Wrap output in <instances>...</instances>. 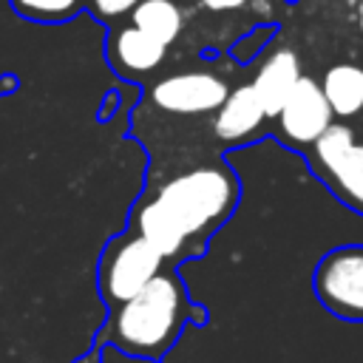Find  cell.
<instances>
[{
	"label": "cell",
	"instance_id": "18",
	"mask_svg": "<svg viewBox=\"0 0 363 363\" xmlns=\"http://www.w3.org/2000/svg\"><path fill=\"white\" fill-rule=\"evenodd\" d=\"M77 363H99V352L94 349V352H91L88 357H82V360H77Z\"/></svg>",
	"mask_w": 363,
	"mask_h": 363
},
{
	"label": "cell",
	"instance_id": "8",
	"mask_svg": "<svg viewBox=\"0 0 363 363\" xmlns=\"http://www.w3.org/2000/svg\"><path fill=\"white\" fill-rule=\"evenodd\" d=\"M164 57H167V45L153 40L150 34L139 31L130 23H125L108 34V62L125 79H133V82L147 79L150 74H156L162 68Z\"/></svg>",
	"mask_w": 363,
	"mask_h": 363
},
{
	"label": "cell",
	"instance_id": "17",
	"mask_svg": "<svg viewBox=\"0 0 363 363\" xmlns=\"http://www.w3.org/2000/svg\"><path fill=\"white\" fill-rule=\"evenodd\" d=\"M3 79H6V82H0V94H3L6 88H14V85H17V82H14L17 77H3Z\"/></svg>",
	"mask_w": 363,
	"mask_h": 363
},
{
	"label": "cell",
	"instance_id": "15",
	"mask_svg": "<svg viewBox=\"0 0 363 363\" xmlns=\"http://www.w3.org/2000/svg\"><path fill=\"white\" fill-rule=\"evenodd\" d=\"M269 31H272V28H258V31H252L250 37L238 40V43H235V48H233V57H235V60H241V62L252 60V57L258 54V48L269 40Z\"/></svg>",
	"mask_w": 363,
	"mask_h": 363
},
{
	"label": "cell",
	"instance_id": "14",
	"mask_svg": "<svg viewBox=\"0 0 363 363\" xmlns=\"http://www.w3.org/2000/svg\"><path fill=\"white\" fill-rule=\"evenodd\" d=\"M139 3L142 0H85V9L102 23H116L122 17H130Z\"/></svg>",
	"mask_w": 363,
	"mask_h": 363
},
{
	"label": "cell",
	"instance_id": "2",
	"mask_svg": "<svg viewBox=\"0 0 363 363\" xmlns=\"http://www.w3.org/2000/svg\"><path fill=\"white\" fill-rule=\"evenodd\" d=\"M187 320L201 323L204 312L187 298L179 272L164 267L133 298L111 309L96 343H113L125 354L159 360L179 340Z\"/></svg>",
	"mask_w": 363,
	"mask_h": 363
},
{
	"label": "cell",
	"instance_id": "16",
	"mask_svg": "<svg viewBox=\"0 0 363 363\" xmlns=\"http://www.w3.org/2000/svg\"><path fill=\"white\" fill-rule=\"evenodd\" d=\"M199 9L213 11V14H227V11H241L247 9L252 0H193Z\"/></svg>",
	"mask_w": 363,
	"mask_h": 363
},
{
	"label": "cell",
	"instance_id": "10",
	"mask_svg": "<svg viewBox=\"0 0 363 363\" xmlns=\"http://www.w3.org/2000/svg\"><path fill=\"white\" fill-rule=\"evenodd\" d=\"M303 77L301 71V60L289 45L275 48L258 68V74L252 77V91L267 113V119H275L278 111L284 108L286 96L292 94V88L298 85V79Z\"/></svg>",
	"mask_w": 363,
	"mask_h": 363
},
{
	"label": "cell",
	"instance_id": "3",
	"mask_svg": "<svg viewBox=\"0 0 363 363\" xmlns=\"http://www.w3.org/2000/svg\"><path fill=\"white\" fill-rule=\"evenodd\" d=\"M162 252L133 230H125L108 241L99 255L96 284L108 309H116L128 298H133L145 284H150L164 269Z\"/></svg>",
	"mask_w": 363,
	"mask_h": 363
},
{
	"label": "cell",
	"instance_id": "4",
	"mask_svg": "<svg viewBox=\"0 0 363 363\" xmlns=\"http://www.w3.org/2000/svg\"><path fill=\"white\" fill-rule=\"evenodd\" d=\"M306 153L312 173L329 187V193L363 216V139L352 125L332 122Z\"/></svg>",
	"mask_w": 363,
	"mask_h": 363
},
{
	"label": "cell",
	"instance_id": "19",
	"mask_svg": "<svg viewBox=\"0 0 363 363\" xmlns=\"http://www.w3.org/2000/svg\"><path fill=\"white\" fill-rule=\"evenodd\" d=\"M357 26H360V34H363V0L357 3Z\"/></svg>",
	"mask_w": 363,
	"mask_h": 363
},
{
	"label": "cell",
	"instance_id": "7",
	"mask_svg": "<svg viewBox=\"0 0 363 363\" xmlns=\"http://www.w3.org/2000/svg\"><path fill=\"white\" fill-rule=\"evenodd\" d=\"M335 122L332 108L320 91V82L315 77H301L292 94L286 96L284 108L275 116V130L278 136L292 147L306 153Z\"/></svg>",
	"mask_w": 363,
	"mask_h": 363
},
{
	"label": "cell",
	"instance_id": "1",
	"mask_svg": "<svg viewBox=\"0 0 363 363\" xmlns=\"http://www.w3.org/2000/svg\"><path fill=\"white\" fill-rule=\"evenodd\" d=\"M241 184L224 162H207L167 176L133 207L130 230L147 238L164 261L201 252L207 238L233 216Z\"/></svg>",
	"mask_w": 363,
	"mask_h": 363
},
{
	"label": "cell",
	"instance_id": "9",
	"mask_svg": "<svg viewBox=\"0 0 363 363\" xmlns=\"http://www.w3.org/2000/svg\"><path fill=\"white\" fill-rule=\"evenodd\" d=\"M267 122V113L252 91V85H238L230 88L227 99L221 102V108L213 113V136L221 145H241L247 139H252Z\"/></svg>",
	"mask_w": 363,
	"mask_h": 363
},
{
	"label": "cell",
	"instance_id": "6",
	"mask_svg": "<svg viewBox=\"0 0 363 363\" xmlns=\"http://www.w3.org/2000/svg\"><path fill=\"white\" fill-rule=\"evenodd\" d=\"M227 94H230V82L224 74L210 68H190L159 77L150 85L147 96L164 113L201 116V113H216L227 99Z\"/></svg>",
	"mask_w": 363,
	"mask_h": 363
},
{
	"label": "cell",
	"instance_id": "20",
	"mask_svg": "<svg viewBox=\"0 0 363 363\" xmlns=\"http://www.w3.org/2000/svg\"><path fill=\"white\" fill-rule=\"evenodd\" d=\"M329 3H343V6H357L360 0H329Z\"/></svg>",
	"mask_w": 363,
	"mask_h": 363
},
{
	"label": "cell",
	"instance_id": "13",
	"mask_svg": "<svg viewBox=\"0 0 363 363\" xmlns=\"http://www.w3.org/2000/svg\"><path fill=\"white\" fill-rule=\"evenodd\" d=\"M9 6L31 23H65L85 9V0H9Z\"/></svg>",
	"mask_w": 363,
	"mask_h": 363
},
{
	"label": "cell",
	"instance_id": "11",
	"mask_svg": "<svg viewBox=\"0 0 363 363\" xmlns=\"http://www.w3.org/2000/svg\"><path fill=\"white\" fill-rule=\"evenodd\" d=\"M320 91L332 108V116L349 122L363 113V65L360 62H335L320 77Z\"/></svg>",
	"mask_w": 363,
	"mask_h": 363
},
{
	"label": "cell",
	"instance_id": "5",
	"mask_svg": "<svg viewBox=\"0 0 363 363\" xmlns=\"http://www.w3.org/2000/svg\"><path fill=\"white\" fill-rule=\"evenodd\" d=\"M312 289L329 315L363 323V244H340L323 252Z\"/></svg>",
	"mask_w": 363,
	"mask_h": 363
},
{
	"label": "cell",
	"instance_id": "12",
	"mask_svg": "<svg viewBox=\"0 0 363 363\" xmlns=\"http://www.w3.org/2000/svg\"><path fill=\"white\" fill-rule=\"evenodd\" d=\"M130 26L170 48L184 31V9L176 0H142L130 11Z\"/></svg>",
	"mask_w": 363,
	"mask_h": 363
}]
</instances>
